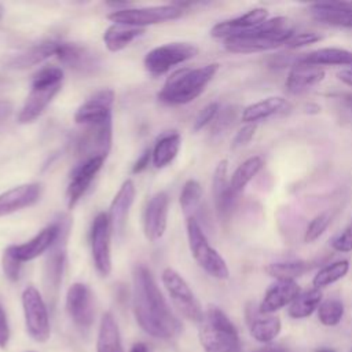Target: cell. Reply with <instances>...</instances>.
<instances>
[{"label":"cell","mask_w":352,"mask_h":352,"mask_svg":"<svg viewBox=\"0 0 352 352\" xmlns=\"http://www.w3.org/2000/svg\"><path fill=\"white\" fill-rule=\"evenodd\" d=\"M342 100L344 103L352 110V95L351 94H346V95H342Z\"/></svg>","instance_id":"11a10c76"},{"label":"cell","mask_w":352,"mask_h":352,"mask_svg":"<svg viewBox=\"0 0 352 352\" xmlns=\"http://www.w3.org/2000/svg\"><path fill=\"white\" fill-rule=\"evenodd\" d=\"M169 209V197L165 191H160L148 201L143 214V230L148 241L155 242L162 238L166 230Z\"/></svg>","instance_id":"d6986e66"},{"label":"cell","mask_w":352,"mask_h":352,"mask_svg":"<svg viewBox=\"0 0 352 352\" xmlns=\"http://www.w3.org/2000/svg\"><path fill=\"white\" fill-rule=\"evenodd\" d=\"M144 33L143 28H136L124 23H111L103 33V41L109 51L117 52L129 45L135 38Z\"/></svg>","instance_id":"f546056e"},{"label":"cell","mask_w":352,"mask_h":352,"mask_svg":"<svg viewBox=\"0 0 352 352\" xmlns=\"http://www.w3.org/2000/svg\"><path fill=\"white\" fill-rule=\"evenodd\" d=\"M132 280V307L138 324L155 338L177 337L182 331V323L169 308L151 271L143 264H136Z\"/></svg>","instance_id":"6da1fadb"},{"label":"cell","mask_w":352,"mask_h":352,"mask_svg":"<svg viewBox=\"0 0 352 352\" xmlns=\"http://www.w3.org/2000/svg\"><path fill=\"white\" fill-rule=\"evenodd\" d=\"M10 340V326L7 320V315L0 305V348H6Z\"/></svg>","instance_id":"c3c4849f"},{"label":"cell","mask_w":352,"mask_h":352,"mask_svg":"<svg viewBox=\"0 0 352 352\" xmlns=\"http://www.w3.org/2000/svg\"><path fill=\"white\" fill-rule=\"evenodd\" d=\"M344 315V304L338 298H327L318 308V318L324 326H336Z\"/></svg>","instance_id":"f35d334b"},{"label":"cell","mask_w":352,"mask_h":352,"mask_svg":"<svg viewBox=\"0 0 352 352\" xmlns=\"http://www.w3.org/2000/svg\"><path fill=\"white\" fill-rule=\"evenodd\" d=\"M104 158H91L87 161H80L70 173V182L66 188V202L67 208L73 209L77 202L82 198L88 190L91 182L100 170Z\"/></svg>","instance_id":"2e32d148"},{"label":"cell","mask_w":352,"mask_h":352,"mask_svg":"<svg viewBox=\"0 0 352 352\" xmlns=\"http://www.w3.org/2000/svg\"><path fill=\"white\" fill-rule=\"evenodd\" d=\"M3 14H4V7L0 4V19H1V16H3Z\"/></svg>","instance_id":"6f0895ef"},{"label":"cell","mask_w":352,"mask_h":352,"mask_svg":"<svg viewBox=\"0 0 352 352\" xmlns=\"http://www.w3.org/2000/svg\"><path fill=\"white\" fill-rule=\"evenodd\" d=\"M227 170H228V161L221 160L214 169L213 173V199H214V206L220 217L227 219L234 208L235 197L234 191L230 187V180L227 179Z\"/></svg>","instance_id":"d4e9b609"},{"label":"cell","mask_w":352,"mask_h":352,"mask_svg":"<svg viewBox=\"0 0 352 352\" xmlns=\"http://www.w3.org/2000/svg\"><path fill=\"white\" fill-rule=\"evenodd\" d=\"M322 296L323 294L320 289L316 287L301 292L289 305V315L294 319H302L312 315V312L319 308L322 302Z\"/></svg>","instance_id":"e575fe53"},{"label":"cell","mask_w":352,"mask_h":352,"mask_svg":"<svg viewBox=\"0 0 352 352\" xmlns=\"http://www.w3.org/2000/svg\"><path fill=\"white\" fill-rule=\"evenodd\" d=\"M290 107L292 104L289 103L287 99L282 96H268L265 99H261L258 102H254L246 106L242 110L241 117L245 124H256L272 116L286 113L290 110Z\"/></svg>","instance_id":"4316f807"},{"label":"cell","mask_w":352,"mask_h":352,"mask_svg":"<svg viewBox=\"0 0 352 352\" xmlns=\"http://www.w3.org/2000/svg\"><path fill=\"white\" fill-rule=\"evenodd\" d=\"M41 195L40 183H26L0 194V217L34 205Z\"/></svg>","instance_id":"44dd1931"},{"label":"cell","mask_w":352,"mask_h":352,"mask_svg":"<svg viewBox=\"0 0 352 352\" xmlns=\"http://www.w3.org/2000/svg\"><path fill=\"white\" fill-rule=\"evenodd\" d=\"M258 352H287V349L280 348V346H270V348L261 349V351H258Z\"/></svg>","instance_id":"db71d44e"},{"label":"cell","mask_w":352,"mask_h":352,"mask_svg":"<svg viewBox=\"0 0 352 352\" xmlns=\"http://www.w3.org/2000/svg\"><path fill=\"white\" fill-rule=\"evenodd\" d=\"M234 120H235V110H234V107L228 106V107L220 110L219 114L216 116L214 121H213L212 133L213 135L223 133L226 129L230 128V125L234 122Z\"/></svg>","instance_id":"f6af8a7d"},{"label":"cell","mask_w":352,"mask_h":352,"mask_svg":"<svg viewBox=\"0 0 352 352\" xmlns=\"http://www.w3.org/2000/svg\"><path fill=\"white\" fill-rule=\"evenodd\" d=\"M330 245H331L333 250L340 252V253L352 252V219L345 226V228L331 239Z\"/></svg>","instance_id":"7bdbcfd3"},{"label":"cell","mask_w":352,"mask_h":352,"mask_svg":"<svg viewBox=\"0 0 352 352\" xmlns=\"http://www.w3.org/2000/svg\"><path fill=\"white\" fill-rule=\"evenodd\" d=\"M114 103V92L102 89L84 102L74 114V121L82 125L99 124L111 120V107Z\"/></svg>","instance_id":"ac0fdd59"},{"label":"cell","mask_w":352,"mask_h":352,"mask_svg":"<svg viewBox=\"0 0 352 352\" xmlns=\"http://www.w3.org/2000/svg\"><path fill=\"white\" fill-rule=\"evenodd\" d=\"M301 62L315 66H345L352 67V51L338 47H323L298 56Z\"/></svg>","instance_id":"83f0119b"},{"label":"cell","mask_w":352,"mask_h":352,"mask_svg":"<svg viewBox=\"0 0 352 352\" xmlns=\"http://www.w3.org/2000/svg\"><path fill=\"white\" fill-rule=\"evenodd\" d=\"M201 198H202L201 184L194 179L187 180L180 192V206L183 213L187 216V219L192 217L194 212L198 209L201 204Z\"/></svg>","instance_id":"74e56055"},{"label":"cell","mask_w":352,"mask_h":352,"mask_svg":"<svg viewBox=\"0 0 352 352\" xmlns=\"http://www.w3.org/2000/svg\"><path fill=\"white\" fill-rule=\"evenodd\" d=\"M22 308L29 336L37 342L47 341L51 334L50 315L40 292L34 286H28L23 290Z\"/></svg>","instance_id":"30bf717a"},{"label":"cell","mask_w":352,"mask_h":352,"mask_svg":"<svg viewBox=\"0 0 352 352\" xmlns=\"http://www.w3.org/2000/svg\"><path fill=\"white\" fill-rule=\"evenodd\" d=\"M129 352H148V349L143 342H136V344L132 345Z\"/></svg>","instance_id":"f5cc1de1"},{"label":"cell","mask_w":352,"mask_h":352,"mask_svg":"<svg viewBox=\"0 0 352 352\" xmlns=\"http://www.w3.org/2000/svg\"><path fill=\"white\" fill-rule=\"evenodd\" d=\"M111 227L109 216L104 212L96 214L91 228V252L96 271L102 276H107L111 272Z\"/></svg>","instance_id":"7c38bea8"},{"label":"cell","mask_w":352,"mask_h":352,"mask_svg":"<svg viewBox=\"0 0 352 352\" xmlns=\"http://www.w3.org/2000/svg\"><path fill=\"white\" fill-rule=\"evenodd\" d=\"M187 238L194 260L206 274L216 279H227L230 276V270L226 260L209 243L205 232L194 216L187 219Z\"/></svg>","instance_id":"8992f818"},{"label":"cell","mask_w":352,"mask_h":352,"mask_svg":"<svg viewBox=\"0 0 352 352\" xmlns=\"http://www.w3.org/2000/svg\"><path fill=\"white\" fill-rule=\"evenodd\" d=\"M349 271V261L348 260H338L334 263H330L320 268L318 274L312 279V285L316 289L326 287L340 279H342Z\"/></svg>","instance_id":"8d00e7d4"},{"label":"cell","mask_w":352,"mask_h":352,"mask_svg":"<svg viewBox=\"0 0 352 352\" xmlns=\"http://www.w3.org/2000/svg\"><path fill=\"white\" fill-rule=\"evenodd\" d=\"M324 76L326 73L323 67L301 62L297 56L290 65L285 87L290 95H301L320 84Z\"/></svg>","instance_id":"e0dca14e"},{"label":"cell","mask_w":352,"mask_h":352,"mask_svg":"<svg viewBox=\"0 0 352 352\" xmlns=\"http://www.w3.org/2000/svg\"><path fill=\"white\" fill-rule=\"evenodd\" d=\"M309 10H311L312 18L320 23L337 26V28L352 29V12H349V11L326 8L320 3L311 4Z\"/></svg>","instance_id":"d590c367"},{"label":"cell","mask_w":352,"mask_h":352,"mask_svg":"<svg viewBox=\"0 0 352 352\" xmlns=\"http://www.w3.org/2000/svg\"><path fill=\"white\" fill-rule=\"evenodd\" d=\"M55 56L67 67L82 74H92L99 69L98 55L76 43L56 41Z\"/></svg>","instance_id":"9a60e30c"},{"label":"cell","mask_w":352,"mask_h":352,"mask_svg":"<svg viewBox=\"0 0 352 352\" xmlns=\"http://www.w3.org/2000/svg\"><path fill=\"white\" fill-rule=\"evenodd\" d=\"M331 223V213L329 210L326 212H322L319 214H316L308 224L307 230H305V234H304V241L307 243H312L315 242L316 239H319L324 231L327 230V227L330 226Z\"/></svg>","instance_id":"ab89813d"},{"label":"cell","mask_w":352,"mask_h":352,"mask_svg":"<svg viewBox=\"0 0 352 352\" xmlns=\"http://www.w3.org/2000/svg\"><path fill=\"white\" fill-rule=\"evenodd\" d=\"M336 76L341 82L352 88V67H342L341 70L337 72Z\"/></svg>","instance_id":"816d5d0a"},{"label":"cell","mask_w":352,"mask_h":352,"mask_svg":"<svg viewBox=\"0 0 352 352\" xmlns=\"http://www.w3.org/2000/svg\"><path fill=\"white\" fill-rule=\"evenodd\" d=\"M58 224V236L52 246L50 248L43 270V280L47 296L55 301L58 296V290L62 282V275L66 263V246L67 238L70 232V219L66 214H59L55 219Z\"/></svg>","instance_id":"5b68a950"},{"label":"cell","mask_w":352,"mask_h":352,"mask_svg":"<svg viewBox=\"0 0 352 352\" xmlns=\"http://www.w3.org/2000/svg\"><path fill=\"white\" fill-rule=\"evenodd\" d=\"M219 70V63L201 67H182L175 70L158 92V99L166 104H186L197 99Z\"/></svg>","instance_id":"7a4b0ae2"},{"label":"cell","mask_w":352,"mask_h":352,"mask_svg":"<svg viewBox=\"0 0 352 352\" xmlns=\"http://www.w3.org/2000/svg\"><path fill=\"white\" fill-rule=\"evenodd\" d=\"M198 54V47L191 43H168L148 51L144 56V67L151 76H162L173 66L192 59Z\"/></svg>","instance_id":"52a82bcc"},{"label":"cell","mask_w":352,"mask_h":352,"mask_svg":"<svg viewBox=\"0 0 352 352\" xmlns=\"http://www.w3.org/2000/svg\"><path fill=\"white\" fill-rule=\"evenodd\" d=\"M322 40V34L316 32H294L285 43V47L289 50H296L300 47H305Z\"/></svg>","instance_id":"b9f144b4"},{"label":"cell","mask_w":352,"mask_h":352,"mask_svg":"<svg viewBox=\"0 0 352 352\" xmlns=\"http://www.w3.org/2000/svg\"><path fill=\"white\" fill-rule=\"evenodd\" d=\"M58 236V224L54 221L48 227L43 228L30 241L21 245H10L6 250L18 261H30L43 253L48 252Z\"/></svg>","instance_id":"ffe728a7"},{"label":"cell","mask_w":352,"mask_h":352,"mask_svg":"<svg viewBox=\"0 0 352 352\" xmlns=\"http://www.w3.org/2000/svg\"><path fill=\"white\" fill-rule=\"evenodd\" d=\"M21 270H22V263L18 261L15 257H12L7 250H4V254H3V271H4V275L10 280L15 282L21 276Z\"/></svg>","instance_id":"bcb514c9"},{"label":"cell","mask_w":352,"mask_h":352,"mask_svg":"<svg viewBox=\"0 0 352 352\" xmlns=\"http://www.w3.org/2000/svg\"><path fill=\"white\" fill-rule=\"evenodd\" d=\"M316 352H336L334 349H330V348H320V349H318Z\"/></svg>","instance_id":"9f6ffc18"},{"label":"cell","mask_w":352,"mask_h":352,"mask_svg":"<svg viewBox=\"0 0 352 352\" xmlns=\"http://www.w3.org/2000/svg\"><path fill=\"white\" fill-rule=\"evenodd\" d=\"M220 111V104L217 102H210L208 103L197 116L195 121H194V131H201L204 129L206 125H209L210 122L214 121L216 116Z\"/></svg>","instance_id":"ee69618b"},{"label":"cell","mask_w":352,"mask_h":352,"mask_svg":"<svg viewBox=\"0 0 352 352\" xmlns=\"http://www.w3.org/2000/svg\"><path fill=\"white\" fill-rule=\"evenodd\" d=\"M161 279L176 309L188 320L199 323L204 318V312L184 278L177 271L168 267L162 271Z\"/></svg>","instance_id":"ba28073f"},{"label":"cell","mask_w":352,"mask_h":352,"mask_svg":"<svg viewBox=\"0 0 352 352\" xmlns=\"http://www.w3.org/2000/svg\"><path fill=\"white\" fill-rule=\"evenodd\" d=\"M312 268V263L304 260H287L268 264L264 271L276 280H294Z\"/></svg>","instance_id":"d6a6232c"},{"label":"cell","mask_w":352,"mask_h":352,"mask_svg":"<svg viewBox=\"0 0 352 352\" xmlns=\"http://www.w3.org/2000/svg\"><path fill=\"white\" fill-rule=\"evenodd\" d=\"M267 19H268V11L265 8L263 7L252 8L243 15L216 23L212 28L210 34L216 38H223V40L235 37V36H242L253 32Z\"/></svg>","instance_id":"5bb4252c"},{"label":"cell","mask_w":352,"mask_h":352,"mask_svg":"<svg viewBox=\"0 0 352 352\" xmlns=\"http://www.w3.org/2000/svg\"><path fill=\"white\" fill-rule=\"evenodd\" d=\"M263 165H264V161L258 155L245 160L234 170L230 179V187L234 191V194H239L241 191H243V188L250 183V180L261 170Z\"/></svg>","instance_id":"836d02e7"},{"label":"cell","mask_w":352,"mask_h":352,"mask_svg":"<svg viewBox=\"0 0 352 352\" xmlns=\"http://www.w3.org/2000/svg\"><path fill=\"white\" fill-rule=\"evenodd\" d=\"M62 85H32L28 98L18 114L19 124H29L38 118Z\"/></svg>","instance_id":"7402d4cb"},{"label":"cell","mask_w":352,"mask_h":352,"mask_svg":"<svg viewBox=\"0 0 352 352\" xmlns=\"http://www.w3.org/2000/svg\"><path fill=\"white\" fill-rule=\"evenodd\" d=\"M182 144V136L176 131L164 132L151 150L153 165L158 169L168 166L177 155Z\"/></svg>","instance_id":"f1b7e54d"},{"label":"cell","mask_w":352,"mask_h":352,"mask_svg":"<svg viewBox=\"0 0 352 352\" xmlns=\"http://www.w3.org/2000/svg\"><path fill=\"white\" fill-rule=\"evenodd\" d=\"M66 309L70 319L80 329H89L94 322V298L84 283H73L66 293Z\"/></svg>","instance_id":"4fadbf2b"},{"label":"cell","mask_w":352,"mask_h":352,"mask_svg":"<svg viewBox=\"0 0 352 352\" xmlns=\"http://www.w3.org/2000/svg\"><path fill=\"white\" fill-rule=\"evenodd\" d=\"M12 113V103L10 100H0V124L4 122Z\"/></svg>","instance_id":"f907efd6"},{"label":"cell","mask_w":352,"mask_h":352,"mask_svg":"<svg viewBox=\"0 0 352 352\" xmlns=\"http://www.w3.org/2000/svg\"><path fill=\"white\" fill-rule=\"evenodd\" d=\"M257 129L256 124H245L234 136L232 142H231V148H239L246 146L254 136Z\"/></svg>","instance_id":"7dc6e473"},{"label":"cell","mask_w":352,"mask_h":352,"mask_svg":"<svg viewBox=\"0 0 352 352\" xmlns=\"http://www.w3.org/2000/svg\"><path fill=\"white\" fill-rule=\"evenodd\" d=\"M96 352H124L117 322L110 312H104L100 318Z\"/></svg>","instance_id":"4dcf8cb0"},{"label":"cell","mask_w":352,"mask_h":352,"mask_svg":"<svg viewBox=\"0 0 352 352\" xmlns=\"http://www.w3.org/2000/svg\"><path fill=\"white\" fill-rule=\"evenodd\" d=\"M150 161H151V150H150V148H146V150L140 154V157L136 160V162L133 164V166H132V173H140V172H143V170L148 166Z\"/></svg>","instance_id":"681fc988"},{"label":"cell","mask_w":352,"mask_h":352,"mask_svg":"<svg viewBox=\"0 0 352 352\" xmlns=\"http://www.w3.org/2000/svg\"><path fill=\"white\" fill-rule=\"evenodd\" d=\"M63 70L58 66H44L32 77V85H62Z\"/></svg>","instance_id":"60d3db41"},{"label":"cell","mask_w":352,"mask_h":352,"mask_svg":"<svg viewBox=\"0 0 352 352\" xmlns=\"http://www.w3.org/2000/svg\"><path fill=\"white\" fill-rule=\"evenodd\" d=\"M135 192L136 190L133 182L125 180L110 204L107 216L111 227V234H114L116 236H121L125 230L128 213L135 199Z\"/></svg>","instance_id":"603a6c76"},{"label":"cell","mask_w":352,"mask_h":352,"mask_svg":"<svg viewBox=\"0 0 352 352\" xmlns=\"http://www.w3.org/2000/svg\"><path fill=\"white\" fill-rule=\"evenodd\" d=\"M300 293V286L296 280H276L267 289L258 305V312L263 315L276 312L290 305Z\"/></svg>","instance_id":"cb8c5ba5"},{"label":"cell","mask_w":352,"mask_h":352,"mask_svg":"<svg viewBox=\"0 0 352 352\" xmlns=\"http://www.w3.org/2000/svg\"><path fill=\"white\" fill-rule=\"evenodd\" d=\"M183 8L179 4L154 6V7H140V8H121L114 10L107 15L113 23H124L136 28H143L147 25H155L165 21L177 19L182 16Z\"/></svg>","instance_id":"9c48e42d"},{"label":"cell","mask_w":352,"mask_h":352,"mask_svg":"<svg viewBox=\"0 0 352 352\" xmlns=\"http://www.w3.org/2000/svg\"><path fill=\"white\" fill-rule=\"evenodd\" d=\"M199 323V341L205 352H241L238 331L220 308L209 307Z\"/></svg>","instance_id":"277c9868"},{"label":"cell","mask_w":352,"mask_h":352,"mask_svg":"<svg viewBox=\"0 0 352 352\" xmlns=\"http://www.w3.org/2000/svg\"><path fill=\"white\" fill-rule=\"evenodd\" d=\"M246 320L252 337L260 342L272 341L280 331V319L274 315L261 316L258 307L253 304H249L246 308Z\"/></svg>","instance_id":"484cf974"},{"label":"cell","mask_w":352,"mask_h":352,"mask_svg":"<svg viewBox=\"0 0 352 352\" xmlns=\"http://www.w3.org/2000/svg\"><path fill=\"white\" fill-rule=\"evenodd\" d=\"M85 126L87 128L77 139V154L80 161L106 158L111 147V120Z\"/></svg>","instance_id":"8fae6325"},{"label":"cell","mask_w":352,"mask_h":352,"mask_svg":"<svg viewBox=\"0 0 352 352\" xmlns=\"http://www.w3.org/2000/svg\"><path fill=\"white\" fill-rule=\"evenodd\" d=\"M287 18L275 16L268 18L257 29L250 33L235 36L224 40L227 51L234 54H254L275 50L285 45L286 40L293 34Z\"/></svg>","instance_id":"3957f363"},{"label":"cell","mask_w":352,"mask_h":352,"mask_svg":"<svg viewBox=\"0 0 352 352\" xmlns=\"http://www.w3.org/2000/svg\"><path fill=\"white\" fill-rule=\"evenodd\" d=\"M55 50H56V41L51 40V41L40 43L37 45H33L28 51L19 54L18 56H15L11 60L10 66L15 69H26L30 66H36L43 60H45L47 58H50L51 55H55Z\"/></svg>","instance_id":"1f68e13d"}]
</instances>
